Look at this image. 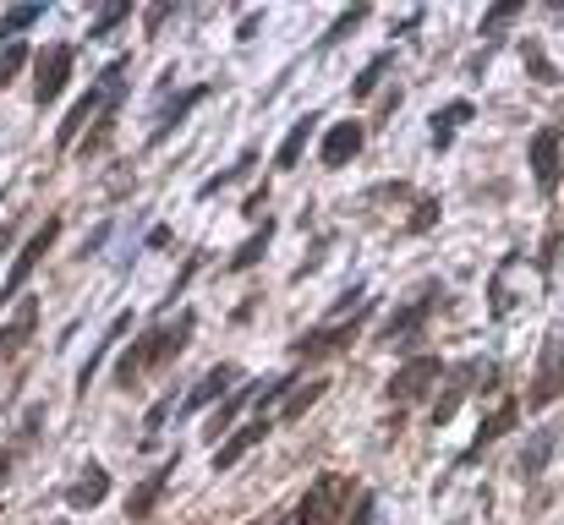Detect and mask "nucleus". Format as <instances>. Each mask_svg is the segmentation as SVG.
<instances>
[{
	"label": "nucleus",
	"instance_id": "a211bd4d",
	"mask_svg": "<svg viewBox=\"0 0 564 525\" xmlns=\"http://www.w3.org/2000/svg\"><path fill=\"white\" fill-rule=\"evenodd\" d=\"M171 471H176V460H165V466H160V471H154V477H149L138 493H132V504H127V521H149V515H154V504L165 499V482H171Z\"/></svg>",
	"mask_w": 564,
	"mask_h": 525
},
{
	"label": "nucleus",
	"instance_id": "473e14b6",
	"mask_svg": "<svg viewBox=\"0 0 564 525\" xmlns=\"http://www.w3.org/2000/svg\"><path fill=\"white\" fill-rule=\"evenodd\" d=\"M433 219H438V203H433V197H422V203H416V214H411V236L433 230Z\"/></svg>",
	"mask_w": 564,
	"mask_h": 525
},
{
	"label": "nucleus",
	"instance_id": "7c9ffc66",
	"mask_svg": "<svg viewBox=\"0 0 564 525\" xmlns=\"http://www.w3.org/2000/svg\"><path fill=\"white\" fill-rule=\"evenodd\" d=\"M127 17H132V6H127V0H116L110 11H99V17H94V39H105V33H110V28H121Z\"/></svg>",
	"mask_w": 564,
	"mask_h": 525
},
{
	"label": "nucleus",
	"instance_id": "9d476101",
	"mask_svg": "<svg viewBox=\"0 0 564 525\" xmlns=\"http://www.w3.org/2000/svg\"><path fill=\"white\" fill-rule=\"evenodd\" d=\"M532 181H538L543 197L560 192V181H564V132L560 127H538V138H532Z\"/></svg>",
	"mask_w": 564,
	"mask_h": 525
},
{
	"label": "nucleus",
	"instance_id": "c756f323",
	"mask_svg": "<svg viewBox=\"0 0 564 525\" xmlns=\"http://www.w3.org/2000/svg\"><path fill=\"white\" fill-rule=\"evenodd\" d=\"M362 22H368V6H351V11H346V17H340V22H335V28L324 33V50H335V44H340V39H346L351 28H362Z\"/></svg>",
	"mask_w": 564,
	"mask_h": 525
},
{
	"label": "nucleus",
	"instance_id": "f257e3e1",
	"mask_svg": "<svg viewBox=\"0 0 564 525\" xmlns=\"http://www.w3.org/2000/svg\"><path fill=\"white\" fill-rule=\"evenodd\" d=\"M192 329H197V313H176V318H165V324H154V329H143L132 346L121 350V361H116V383L121 389H138L143 378H154V372H165L182 350H187Z\"/></svg>",
	"mask_w": 564,
	"mask_h": 525
},
{
	"label": "nucleus",
	"instance_id": "c85d7f7f",
	"mask_svg": "<svg viewBox=\"0 0 564 525\" xmlns=\"http://www.w3.org/2000/svg\"><path fill=\"white\" fill-rule=\"evenodd\" d=\"M39 17H44V6H17V11H6V17H0V39L11 44V39H17L22 28H33Z\"/></svg>",
	"mask_w": 564,
	"mask_h": 525
},
{
	"label": "nucleus",
	"instance_id": "6ab92c4d",
	"mask_svg": "<svg viewBox=\"0 0 564 525\" xmlns=\"http://www.w3.org/2000/svg\"><path fill=\"white\" fill-rule=\"evenodd\" d=\"M39 427H44V411H28V422H22V433H17V444H0V488L11 482V471H17V460L33 449V438H39Z\"/></svg>",
	"mask_w": 564,
	"mask_h": 525
},
{
	"label": "nucleus",
	"instance_id": "bb28decb",
	"mask_svg": "<svg viewBox=\"0 0 564 525\" xmlns=\"http://www.w3.org/2000/svg\"><path fill=\"white\" fill-rule=\"evenodd\" d=\"M28 61H33V50H28L22 39H11V44H0V88H6V83H11V77H17V72L28 66Z\"/></svg>",
	"mask_w": 564,
	"mask_h": 525
},
{
	"label": "nucleus",
	"instance_id": "39448f33",
	"mask_svg": "<svg viewBox=\"0 0 564 525\" xmlns=\"http://www.w3.org/2000/svg\"><path fill=\"white\" fill-rule=\"evenodd\" d=\"M351 499V477H318L307 493H302V504H296V515L291 525H335L340 521V504Z\"/></svg>",
	"mask_w": 564,
	"mask_h": 525
},
{
	"label": "nucleus",
	"instance_id": "4be33fe9",
	"mask_svg": "<svg viewBox=\"0 0 564 525\" xmlns=\"http://www.w3.org/2000/svg\"><path fill=\"white\" fill-rule=\"evenodd\" d=\"M269 241H274V219H263V225H258V230H252V236H247V241H241V247L230 252V274L252 269V263H258V258L269 252Z\"/></svg>",
	"mask_w": 564,
	"mask_h": 525
},
{
	"label": "nucleus",
	"instance_id": "aec40b11",
	"mask_svg": "<svg viewBox=\"0 0 564 525\" xmlns=\"http://www.w3.org/2000/svg\"><path fill=\"white\" fill-rule=\"evenodd\" d=\"M313 132H318V116H302V121L285 132V143H280V154H274V171H296V165H302V149H307Z\"/></svg>",
	"mask_w": 564,
	"mask_h": 525
},
{
	"label": "nucleus",
	"instance_id": "7ed1b4c3",
	"mask_svg": "<svg viewBox=\"0 0 564 525\" xmlns=\"http://www.w3.org/2000/svg\"><path fill=\"white\" fill-rule=\"evenodd\" d=\"M362 318H368V296H362V291H346L340 307H335V318H329L324 329L302 335L291 350H296L302 361H313V356H335V350H351L357 346V335H362Z\"/></svg>",
	"mask_w": 564,
	"mask_h": 525
},
{
	"label": "nucleus",
	"instance_id": "393cba45",
	"mask_svg": "<svg viewBox=\"0 0 564 525\" xmlns=\"http://www.w3.org/2000/svg\"><path fill=\"white\" fill-rule=\"evenodd\" d=\"M324 394H329V383H324V378H313V383H296V394L285 400V411H280V422H296V416H302V411H307L313 400H324Z\"/></svg>",
	"mask_w": 564,
	"mask_h": 525
},
{
	"label": "nucleus",
	"instance_id": "6e6552de",
	"mask_svg": "<svg viewBox=\"0 0 564 525\" xmlns=\"http://www.w3.org/2000/svg\"><path fill=\"white\" fill-rule=\"evenodd\" d=\"M438 378H444V361H438V356H411V361L383 383V400H389V405H411V400L433 394Z\"/></svg>",
	"mask_w": 564,
	"mask_h": 525
},
{
	"label": "nucleus",
	"instance_id": "2f4dec72",
	"mask_svg": "<svg viewBox=\"0 0 564 525\" xmlns=\"http://www.w3.org/2000/svg\"><path fill=\"white\" fill-rule=\"evenodd\" d=\"M516 17H521V0H510V6H499V11H488V17H482V33L494 39V33H499L505 22H516Z\"/></svg>",
	"mask_w": 564,
	"mask_h": 525
},
{
	"label": "nucleus",
	"instance_id": "423d86ee",
	"mask_svg": "<svg viewBox=\"0 0 564 525\" xmlns=\"http://www.w3.org/2000/svg\"><path fill=\"white\" fill-rule=\"evenodd\" d=\"M72 61H77V44H50V50L39 55V66H33V105H39V110H50V105L66 94Z\"/></svg>",
	"mask_w": 564,
	"mask_h": 525
},
{
	"label": "nucleus",
	"instance_id": "f03ea898",
	"mask_svg": "<svg viewBox=\"0 0 564 525\" xmlns=\"http://www.w3.org/2000/svg\"><path fill=\"white\" fill-rule=\"evenodd\" d=\"M121 83H127V55H121V61H110V66L94 77V88L66 110V121H61V132H55V149H77V132H88V121H94V116H105V110H116V105H121Z\"/></svg>",
	"mask_w": 564,
	"mask_h": 525
},
{
	"label": "nucleus",
	"instance_id": "2eb2a0df",
	"mask_svg": "<svg viewBox=\"0 0 564 525\" xmlns=\"http://www.w3.org/2000/svg\"><path fill=\"white\" fill-rule=\"evenodd\" d=\"M516 422H521V400H505V405H499V411L482 422V433H477V444L460 455V466H477V460H482V455H488V449L505 438V433H516Z\"/></svg>",
	"mask_w": 564,
	"mask_h": 525
},
{
	"label": "nucleus",
	"instance_id": "c9c22d12",
	"mask_svg": "<svg viewBox=\"0 0 564 525\" xmlns=\"http://www.w3.org/2000/svg\"><path fill=\"white\" fill-rule=\"evenodd\" d=\"M368 515H373V499H368V493H362V504H357V510H351V525H368Z\"/></svg>",
	"mask_w": 564,
	"mask_h": 525
},
{
	"label": "nucleus",
	"instance_id": "0eeeda50",
	"mask_svg": "<svg viewBox=\"0 0 564 525\" xmlns=\"http://www.w3.org/2000/svg\"><path fill=\"white\" fill-rule=\"evenodd\" d=\"M527 285H532V263L510 252V258L494 269V280H488V313H494V318H510V313L527 302Z\"/></svg>",
	"mask_w": 564,
	"mask_h": 525
},
{
	"label": "nucleus",
	"instance_id": "4468645a",
	"mask_svg": "<svg viewBox=\"0 0 564 525\" xmlns=\"http://www.w3.org/2000/svg\"><path fill=\"white\" fill-rule=\"evenodd\" d=\"M362 143H368V127H362V121H340V127H329L318 160H324L329 171H340V165H351V160L362 154Z\"/></svg>",
	"mask_w": 564,
	"mask_h": 525
},
{
	"label": "nucleus",
	"instance_id": "412c9836",
	"mask_svg": "<svg viewBox=\"0 0 564 525\" xmlns=\"http://www.w3.org/2000/svg\"><path fill=\"white\" fill-rule=\"evenodd\" d=\"M258 394H263V383H241L236 394H225V400H219V416L208 422V438H219V433H225V427H230V422H236V416H241V411H247Z\"/></svg>",
	"mask_w": 564,
	"mask_h": 525
},
{
	"label": "nucleus",
	"instance_id": "a878e982",
	"mask_svg": "<svg viewBox=\"0 0 564 525\" xmlns=\"http://www.w3.org/2000/svg\"><path fill=\"white\" fill-rule=\"evenodd\" d=\"M33 324H39V307H33V302H22L17 324H11V329H0V356H6V350H17V346H22V340L33 335Z\"/></svg>",
	"mask_w": 564,
	"mask_h": 525
},
{
	"label": "nucleus",
	"instance_id": "20e7f679",
	"mask_svg": "<svg viewBox=\"0 0 564 525\" xmlns=\"http://www.w3.org/2000/svg\"><path fill=\"white\" fill-rule=\"evenodd\" d=\"M564 400V324L549 329V340L538 350V367H532V389H527V411H549Z\"/></svg>",
	"mask_w": 564,
	"mask_h": 525
},
{
	"label": "nucleus",
	"instance_id": "cd10ccee",
	"mask_svg": "<svg viewBox=\"0 0 564 525\" xmlns=\"http://www.w3.org/2000/svg\"><path fill=\"white\" fill-rule=\"evenodd\" d=\"M389 61H394V55L383 50V55H373V61H368V66L357 72V83H351V99H368V94H373V88H378V77L389 72Z\"/></svg>",
	"mask_w": 564,
	"mask_h": 525
},
{
	"label": "nucleus",
	"instance_id": "1a4fd4ad",
	"mask_svg": "<svg viewBox=\"0 0 564 525\" xmlns=\"http://www.w3.org/2000/svg\"><path fill=\"white\" fill-rule=\"evenodd\" d=\"M55 236H61V219L50 214V219H44V225H39V230H33L28 241H22V252H17V263H11L6 285H0V307H11V296H17V291L28 285V274H33V269L44 263V252L55 247Z\"/></svg>",
	"mask_w": 564,
	"mask_h": 525
},
{
	"label": "nucleus",
	"instance_id": "9b49d317",
	"mask_svg": "<svg viewBox=\"0 0 564 525\" xmlns=\"http://www.w3.org/2000/svg\"><path fill=\"white\" fill-rule=\"evenodd\" d=\"M433 302H438V285H427L422 291V302L416 307H400L383 329H378V346H394V340H416L422 329H427V318H433Z\"/></svg>",
	"mask_w": 564,
	"mask_h": 525
},
{
	"label": "nucleus",
	"instance_id": "4c0bfd02",
	"mask_svg": "<svg viewBox=\"0 0 564 525\" xmlns=\"http://www.w3.org/2000/svg\"><path fill=\"white\" fill-rule=\"evenodd\" d=\"M274 525H291V515H280V521H274Z\"/></svg>",
	"mask_w": 564,
	"mask_h": 525
},
{
	"label": "nucleus",
	"instance_id": "72a5a7b5",
	"mask_svg": "<svg viewBox=\"0 0 564 525\" xmlns=\"http://www.w3.org/2000/svg\"><path fill=\"white\" fill-rule=\"evenodd\" d=\"M527 66H532L538 77H549V83H554V66H549V61H543V50H532V44H527Z\"/></svg>",
	"mask_w": 564,
	"mask_h": 525
},
{
	"label": "nucleus",
	"instance_id": "f704fd0d",
	"mask_svg": "<svg viewBox=\"0 0 564 525\" xmlns=\"http://www.w3.org/2000/svg\"><path fill=\"white\" fill-rule=\"evenodd\" d=\"M549 460V444H538V449H527V460H521V471H538Z\"/></svg>",
	"mask_w": 564,
	"mask_h": 525
},
{
	"label": "nucleus",
	"instance_id": "5701e85b",
	"mask_svg": "<svg viewBox=\"0 0 564 525\" xmlns=\"http://www.w3.org/2000/svg\"><path fill=\"white\" fill-rule=\"evenodd\" d=\"M466 121H471V99H455V105H444V110L433 116V149H449L455 127H466Z\"/></svg>",
	"mask_w": 564,
	"mask_h": 525
},
{
	"label": "nucleus",
	"instance_id": "b1692460",
	"mask_svg": "<svg viewBox=\"0 0 564 525\" xmlns=\"http://www.w3.org/2000/svg\"><path fill=\"white\" fill-rule=\"evenodd\" d=\"M203 99H208V83H203V88H187V94H176V99H171V110H165V116H160V127H154V143H165V138L176 132V121L187 116L192 105H203Z\"/></svg>",
	"mask_w": 564,
	"mask_h": 525
},
{
	"label": "nucleus",
	"instance_id": "f3484780",
	"mask_svg": "<svg viewBox=\"0 0 564 525\" xmlns=\"http://www.w3.org/2000/svg\"><path fill=\"white\" fill-rule=\"evenodd\" d=\"M263 438H269V416H258V422H252V427H241L230 444H219V449H214V471H230V466H236L252 444H263Z\"/></svg>",
	"mask_w": 564,
	"mask_h": 525
},
{
	"label": "nucleus",
	"instance_id": "f8f14e48",
	"mask_svg": "<svg viewBox=\"0 0 564 525\" xmlns=\"http://www.w3.org/2000/svg\"><path fill=\"white\" fill-rule=\"evenodd\" d=\"M236 389H241V372H236L230 361L208 367V372H203V383H197L187 400H182V416H197L203 405H214V400H225V394H236Z\"/></svg>",
	"mask_w": 564,
	"mask_h": 525
},
{
	"label": "nucleus",
	"instance_id": "dca6fc26",
	"mask_svg": "<svg viewBox=\"0 0 564 525\" xmlns=\"http://www.w3.org/2000/svg\"><path fill=\"white\" fill-rule=\"evenodd\" d=\"M105 499H110V471H105L99 460H88L83 477L66 488V504H72V510H99Z\"/></svg>",
	"mask_w": 564,
	"mask_h": 525
},
{
	"label": "nucleus",
	"instance_id": "ddd939ff",
	"mask_svg": "<svg viewBox=\"0 0 564 525\" xmlns=\"http://www.w3.org/2000/svg\"><path fill=\"white\" fill-rule=\"evenodd\" d=\"M477 372H482L477 361H460V367L449 372V383H444V394H438V400H433V411H427V422H433V427H449V416H455V411L466 405V394H471V383H477Z\"/></svg>",
	"mask_w": 564,
	"mask_h": 525
},
{
	"label": "nucleus",
	"instance_id": "e433bc0d",
	"mask_svg": "<svg viewBox=\"0 0 564 525\" xmlns=\"http://www.w3.org/2000/svg\"><path fill=\"white\" fill-rule=\"evenodd\" d=\"M11 236H17V225H11V219H6V225H0V252H6V247H11Z\"/></svg>",
	"mask_w": 564,
	"mask_h": 525
}]
</instances>
